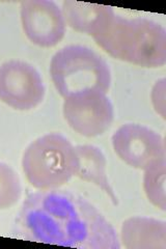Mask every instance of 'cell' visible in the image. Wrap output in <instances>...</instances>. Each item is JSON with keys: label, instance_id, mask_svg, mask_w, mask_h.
<instances>
[{"label": "cell", "instance_id": "6da1fadb", "mask_svg": "<svg viewBox=\"0 0 166 249\" xmlns=\"http://www.w3.org/2000/svg\"><path fill=\"white\" fill-rule=\"evenodd\" d=\"M19 224L26 238L81 249H118L117 233L99 210L69 191L42 190L23 204Z\"/></svg>", "mask_w": 166, "mask_h": 249}, {"label": "cell", "instance_id": "7a4b0ae2", "mask_svg": "<svg viewBox=\"0 0 166 249\" xmlns=\"http://www.w3.org/2000/svg\"><path fill=\"white\" fill-rule=\"evenodd\" d=\"M92 38L115 59L144 68H160L166 64V30L152 20L114 15Z\"/></svg>", "mask_w": 166, "mask_h": 249}, {"label": "cell", "instance_id": "3957f363", "mask_svg": "<svg viewBox=\"0 0 166 249\" xmlns=\"http://www.w3.org/2000/svg\"><path fill=\"white\" fill-rule=\"evenodd\" d=\"M50 75L62 98L86 91L107 93L111 85V72L98 53L80 45H71L54 54Z\"/></svg>", "mask_w": 166, "mask_h": 249}, {"label": "cell", "instance_id": "277c9868", "mask_svg": "<svg viewBox=\"0 0 166 249\" xmlns=\"http://www.w3.org/2000/svg\"><path fill=\"white\" fill-rule=\"evenodd\" d=\"M75 146L58 133L36 139L25 150L23 171L28 182L38 190H53L67 184L77 171Z\"/></svg>", "mask_w": 166, "mask_h": 249}, {"label": "cell", "instance_id": "5b68a950", "mask_svg": "<svg viewBox=\"0 0 166 249\" xmlns=\"http://www.w3.org/2000/svg\"><path fill=\"white\" fill-rule=\"evenodd\" d=\"M45 85L28 62L10 60L0 66V100L16 110L26 111L43 102Z\"/></svg>", "mask_w": 166, "mask_h": 249}, {"label": "cell", "instance_id": "8992f818", "mask_svg": "<svg viewBox=\"0 0 166 249\" xmlns=\"http://www.w3.org/2000/svg\"><path fill=\"white\" fill-rule=\"evenodd\" d=\"M62 112L69 126L85 137L104 134L114 119L111 101L101 91L80 92L65 98Z\"/></svg>", "mask_w": 166, "mask_h": 249}, {"label": "cell", "instance_id": "52a82bcc", "mask_svg": "<svg viewBox=\"0 0 166 249\" xmlns=\"http://www.w3.org/2000/svg\"><path fill=\"white\" fill-rule=\"evenodd\" d=\"M111 142L118 158L134 168L144 170L153 162L166 158L163 137L138 124H124L114 132Z\"/></svg>", "mask_w": 166, "mask_h": 249}, {"label": "cell", "instance_id": "ba28073f", "mask_svg": "<svg viewBox=\"0 0 166 249\" xmlns=\"http://www.w3.org/2000/svg\"><path fill=\"white\" fill-rule=\"evenodd\" d=\"M21 22L28 40L42 48L56 46L66 35L60 7L49 0H27L21 3Z\"/></svg>", "mask_w": 166, "mask_h": 249}, {"label": "cell", "instance_id": "9c48e42d", "mask_svg": "<svg viewBox=\"0 0 166 249\" xmlns=\"http://www.w3.org/2000/svg\"><path fill=\"white\" fill-rule=\"evenodd\" d=\"M62 15L71 28L77 33L96 36L114 17L111 6L67 0L62 3Z\"/></svg>", "mask_w": 166, "mask_h": 249}, {"label": "cell", "instance_id": "30bf717a", "mask_svg": "<svg viewBox=\"0 0 166 249\" xmlns=\"http://www.w3.org/2000/svg\"><path fill=\"white\" fill-rule=\"evenodd\" d=\"M121 242L128 249H165L166 222L148 217H132L121 229Z\"/></svg>", "mask_w": 166, "mask_h": 249}, {"label": "cell", "instance_id": "8fae6325", "mask_svg": "<svg viewBox=\"0 0 166 249\" xmlns=\"http://www.w3.org/2000/svg\"><path fill=\"white\" fill-rule=\"evenodd\" d=\"M75 150L78 159L75 176L82 181L97 185L102 191L107 194L113 205H117V197L106 174L107 161L105 155L98 146L91 144L77 145Z\"/></svg>", "mask_w": 166, "mask_h": 249}, {"label": "cell", "instance_id": "7c38bea8", "mask_svg": "<svg viewBox=\"0 0 166 249\" xmlns=\"http://www.w3.org/2000/svg\"><path fill=\"white\" fill-rule=\"evenodd\" d=\"M144 189L148 199L158 209L166 210V159L153 162L144 169Z\"/></svg>", "mask_w": 166, "mask_h": 249}, {"label": "cell", "instance_id": "4fadbf2b", "mask_svg": "<svg viewBox=\"0 0 166 249\" xmlns=\"http://www.w3.org/2000/svg\"><path fill=\"white\" fill-rule=\"evenodd\" d=\"M21 194L22 187L17 173L10 165L0 162V209L17 204Z\"/></svg>", "mask_w": 166, "mask_h": 249}, {"label": "cell", "instance_id": "5bb4252c", "mask_svg": "<svg viewBox=\"0 0 166 249\" xmlns=\"http://www.w3.org/2000/svg\"><path fill=\"white\" fill-rule=\"evenodd\" d=\"M165 79L158 80L152 90V102L155 110L165 119Z\"/></svg>", "mask_w": 166, "mask_h": 249}]
</instances>
